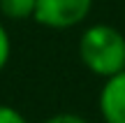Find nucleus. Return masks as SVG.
<instances>
[{
    "label": "nucleus",
    "mask_w": 125,
    "mask_h": 123,
    "mask_svg": "<svg viewBox=\"0 0 125 123\" xmlns=\"http://www.w3.org/2000/svg\"><path fill=\"white\" fill-rule=\"evenodd\" d=\"M44 123H88V121L83 116H79V114H72V112H60V114L49 116Z\"/></svg>",
    "instance_id": "7"
},
{
    "label": "nucleus",
    "mask_w": 125,
    "mask_h": 123,
    "mask_svg": "<svg viewBox=\"0 0 125 123\" xmlns=\"http://www.w3.org/2000/svg\"><path fill=\"white\" fill-rule=\"evenodd\" d=\"M79 60L90 74L107 79L125 70V35L109 23H90L81 30Z\"/></svg>",
    "instance_id": "1"
},
{
    "label": "nucleus",
    "mask_w": 125,
    "mask_h": 123,
    "mask_svg": "<svg viewBox=\"0 0 125 123\" xmlns=\"http://www.w3.org/2000/svg\"><path fill=\"white\" fill-rule=\"evenodd\" d=\"M9 58H12V37H9V30L5 26V21L0 19V72L7 67Z\"/></svg>",
    "instance_id": "5"
},
{
    "label": "nucleus",
    "mask_w": 125,
    "mask_h": 123,
    "mask_svg": "<svg viewBox=\"0 0 125 123\" xmlns=\"http://www.w3.org/2000/svg\"><path fill=\"white\" fill-rule=\"evenodd\" d=\"M0 123H30L26 119V114L16 109L12 105H0Z\"/></svg>",
    "instance_id": "6"
},
{
    "label": "nucleus",
    "mask_w": 125,
    "mask_h": 123,
    "mask_svg": "<svg viewBox=\"0 0 125 123\" xmlns=\"http://www.w3.org/2000/svg\"><path fill=\"white\" fill-rule=\"evenodd\" d=\"M95 0H37L32 21L49 30H72L93 12Z\"/></svg>",
    "instance_id": "2"
},
{
    "label": "nucleus",
    "mask_w": 125,
    "mask_h": 123,
    "mask_svg": "<svg viewBox=\"0 0 125 123\" xmlns=\"http://www.w3.org/2000/svg\"><path fill=\"white\" fill-rule=\"evenodd\" d=\"M97 109L104 123H125V70L104 79L97 95Z\"/></svg>",
    "instance_id": "3"
},
{
    "label": "nucleus",
    "mask_w": 125,
    "mask_h": 123,
    "mask_svg": "<svg viewBox=\"0 0 125 123\" xmlns=\"http://www.w3.org/2000/svg\"><path fill=\"white\" fill-rule=\"evenodd\" d=\"M37 0H0V19L5 21H26L35 19Z\"/></svg>",
    "instance_id": "4"
}]
</instances>
